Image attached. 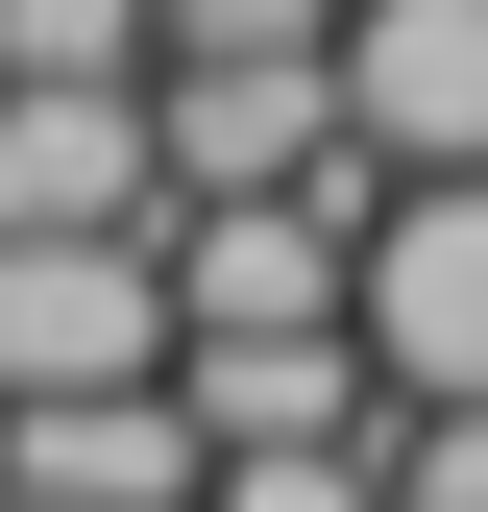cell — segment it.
Listing matches in <instances>:
<instances>
[{"instance_id":"6da1fadb","label":"cell","mask_w":488,"mask_h":512,"mask_svg":"<svg viewBox=\"0 0 488 512\" xmlns=\"http://www.w3.org/2000/svg\"><path fill=\"white\" fill-rule=\"evenodd\" d=\"M391 415H488V196H366V293H342Z\"/></svg>"},{"instance_id":"7a4b0ae2","label":"cell","mask_w":488,"mask_h":512,"mask_svg":"<svg viewBox=\"0 0 488 512\" xmlns=\"http://www.w3.org/2000/svg\"><path fill=\"white\" fill-rule=\"evenodd\" d=\"M171 391V269L147 244H0V415Z\"/></svg>"}]
</instances>
